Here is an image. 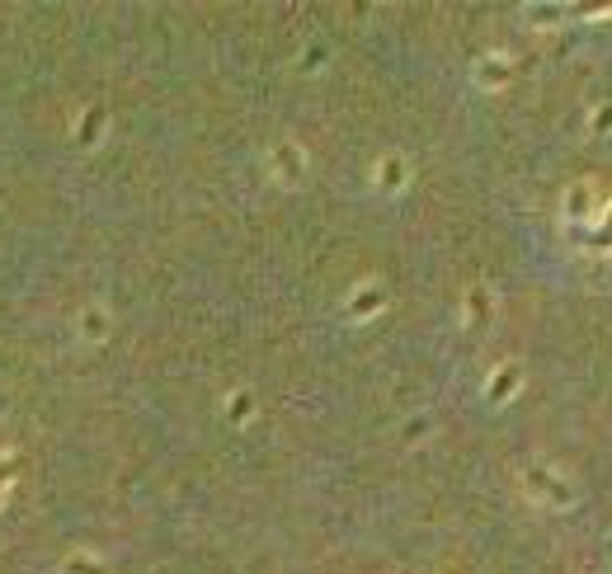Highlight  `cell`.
<instances>
[{
    "label": "cell",
    "mask_w": 612,
    "mask_h": 574,
    "mask_svg": "<svg viewBox=\"0 0 612 574\" xmlns=\"http://www.w3.org/2000/svg\"><path fill=\"white\" fill-rule=\"evenodd\" d=\"M519 481H523V495L533 499V504H542V509H575V481H571V471H561V466H551V462H528L519 471Z\"/></svg>",
    "instance_id": "6da1fadb"
},
{
    "label": "cell",
    "mask_w": 612,
    "mask_h": 574,
    "mask_svg": "<svg viewBox=\"0 0 612 574\" xmlns=\"http://www.w3.org/2000/svg\"><path fill=\"white\" fill-rule=\"evenodd\" d=\"M514 71H519V66H514V57H509V52H486V57H480V62L472 66V80L480 85V90L495 95V90H504V85L514 80Z\"/></svg>",
    "instance_id": "3957f363"
},
{
    "label": "cell",
    "mask_w": 612,
    "mask_h": 574,
    "mask_svg": "<svg viewBox=\"0 0 612 574\" xmlns=\"http://www.w3.org/2000/svg\"><path fill=\"white\" fill-rule=\"evenodd\" d=\"M268 170H274L278 184H302L307 179V151L297 147V141H278V147L268 151Z\"/></svg>",
    "instance_id": "277c9868"
},
{
    "label": "cell",
    "mask_w": 612,
    "mask_h": 574,
    "mask_svg": "<svg viewBox=\"0 0 612 574\" xmlns=\"http://www.w3.org/2000/svg\"><path fill=\"white\" fill-rule=\"evenodd\" d=\"M608 541H612V537H608Z\"/></svg>",
    "instance_id": "2e32d148"
},
{
    "label": "cell",
    "mask_w": 612,
    "mask_h": 574,
    "mask_svg": "<svg viewBox=\"0 0 612 574\" xmlns=\"http://www.w3.org/2000/svg\"><path fill=\"white\" fill-rule=\"evenodd\" d=\"M373 179H377V189L382 194H396V189H405V179H410V165H405V155H382L377 170H373Z\"/></svg>",
    "instance_id": "52a82bcc"
},
{
    "label": "cell",
    "mask_w": 612,
    "mask_h": 574,
    "mask_svg": "<svg viewBox=\"0 0 612 574\" xmlns=\"http://www.w3.org/2000/svg\"><path fill=\"white\" fill-rule=\"evenodd\" d=\"M462 315H466V325H472V329H490V321H495V292H490V283H476L472 292H466Z\"/></svg>",
    "instance_id": "5b68a950"
},
{
    "label": "cell",
    "mask_w": 612,
    "mask_h": 574,
    "mask_svg": "<svg viewBox=\"0 0 612 574\" xmlns=\"http://www.w3.org/2000/svg\"><path fill=\"white\" fill-rule=\"evenodd\" d=\"M62 574H104V561L99 556H90V551H76L71 561L62 565Z\"/></svg>",
    "instance_id": "30bf717a"
},
{
    "label": "cell",
    "mask_w": 612,
    "mask_h": 574,
    "mask_svg": "<svg viewBox=\"0 0 612 574\" xmlns=\"http://www.w3.org/2000/svg\"><path fill=\"white\" fill-rule=\"evenodd\" d=\"M589 133H594V137H612V99L594 104V113H589Z\"/></svg>",
    "instance_id": "8fae6325"
},
{
    "label": "cell",
    "mask_w": 612,
    "mask_h": 574,
    "mask_svg": "<svg viewBox=\"0 0 612 574\" xmlns=\"http://www.w3.org/2000/svg\"><path fill=\"white\" fill-rule=\"evenodd\" d=\"M612 20V5H603V10H589V24H608Z\"/></svg>",
    "instance_id": "9a60e30c"
},
{
    "label": "cell",
    "mask_w": 612,
    "mask_h": 574,
    "mask_svg": "<svg viewBox=\"0 0 612 574\" xmlns=\"http://www.w3.org/2000/svg\"><path fill=\"white\" fill-rule=\"evenodd\" d=\"M561 217L571 222V226H599V217H603V194H599V184L594 179H575L571 189H565V198H561Z\"/></svg>",
    "instance_id": "7a4b0ae2"
},
{
    "label": "cell",
    "mask_w": 612,
    "mask_h": 574,
    "mask_svg": "<svg viewBox=\"0 0 612 574\" xmlns=\"http://www.w3.org/2000/svg\"><path fill=\"white\" fill-rule=\"evenodd\" d=\"M528 20H533L537 28H551V24L565 20V5H528Z\"/></svg>",
    "instance_id": "7c38bea8"
},
{
    "label": "cell",
    "mask_w": 612,
    "mask_h": 574,
    "mask_svg": "<svg viewBox=\"0 0 612 574\" xmlns=\"http://www.w3.org/2000/svg\"><path fill=\"white\" fill-rule=\"evenodd\" d=\"M246 414H250V396H236L232 400V420H246Z\"/></svg>",
    "instance_id": "5bb4252c"
},
{
    "label": "cell",
    "mask_w": 612,
    "mask_h": 574,
    "mask_svg": "<svg viewBox=\"0 0 612 574\" xmlns=\"http://www.w3.org/2000/svg\"><path fill=\"white\" fill-rule=\"evenodd\" d=\"M382 307H387V292H382V283H363L359 292L349 297V315H353V321H367V315H377Z\"/></svg>",
    "instance_id": "ba28073f"
},
{
    "label": "cell",
    "mask_w": 612,
    "mask_h": 574,
    "mask_svg": "<svg viewBox=\"0 0 612 574\" xmlns=\"http://www.w3.org/2000/svg\"><path fill=\"white\" fill-rule=\"evenodd\" d=\"M519 386H523V367H519V363H500V367L490 372V382H486L490 405H504V400H514Z\"/></svg>",
    "instance_id": "8992f818"
},
{
    "label": "cell",
    "mask_w": 612,
    "mask_h": 574,
    "mask_svg": "<svg viewBox=\"0 0 612 574\" xmlns=\"http://www.w3.org/2000/svg\"><path fill=\"white\" fill-rule=\"evenodd\" d=\"M80 335H85V339H104V335H109V315L99 311V307H90V311L80 315Z\"/></svg>",
    "instance_id": "9c48e42d"
},
{
    "label": "cell",
    "mask_w": 612,
    "mask_h": 574,
    "mask_svg": "<svg viewBox=\"0 0 612 574\" xmlns=\"http://www.w3.org/2000/svg\"><path fill=\"white\" fill-rule=\"evenodd\" d=\"M612 246V203H603V217H599V250Z\"/></svg>",
    "instance_id": "4fadbf2b"
}]
</instances>
